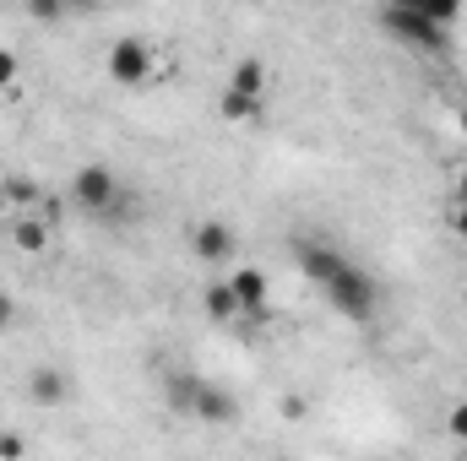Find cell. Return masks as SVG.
<instances>
[{
    "label": "cell",
    "mask_w": 467,
    "mask_h": 461,
    "mask_svg": "<svg viewBox=\"0 0 467 461\" xmlns=\"http://www.w3.org/2000/svg\"><path fill=\"white\" fill-rule=\"evenodd\" d=\"M266 87H272V71H266V60H239L229 71V87L223 93H234V98H250V104H266Z\"/></svg>",
    "instance_id": "9"
},
{
    "label": "cell",
    "mask_w": 467,
    "mask_h": 461,
    "mask_svg": "<svg viewBox=\"0 0 467 461\" xmlns=\"http://www.w3.org/2000/svg\"><path fill=\"white\" fill-rule=\"evenodd\" d=\"M169 402H174V413H185V418H196V424H234V418H239L234 391L202 380V374H174V380H169Z\"/></svg>",
    "instance_id": "1"
},
{
    "label": "cell",
    "mask_w": 467,
    "mask_h": 461,
    "mask_svg": "<svg viewBox=\"0 0 467 461\" xmlns=\"http://www.w3.org/2000/svg\"><path fill=\"white\" fill-rule=\"evenodd\" d=\"M191 255L207 261V266H223V261L239 255V233H234L223 218H202V223L191 229Z\"/></svg>",
    "instance_id": "5"
},
{
    "label": "cell",
    "mask_w": 467,
    "mask_h": 461,
    "mask_svg": "<svg viewBox=\"0 0 467 461\" xmlns=\"http://www.w3.org/2000/svg\"><path fill=\"white\" fill-rule=\"evenodd\" d=\"M380 27H386L397 44H413V49H424V55H441V49H446V27H435L419 5H386V11H380Z\"/></svg>",
    "instance_id": "4"
},
{
    "label": "cell",
    "mask_w": 467,
    "mask_h": 461,
    "mask_svg": "<svg viewBox=\"0 0 467 461\" xmlns=\"http://www.w3.org/2000/svg\"><path fill=\"white\" fill-rule=\"evenodd\" d=\"M294 261H299V271L316 282V288H327L348 261H343V250H332V244H316V239H299L294 244Z\"/></svg>",
    "instance_id": "7"
},
{
    "label": "cell",
    "mask_w": 467,
    "mask_h": 461,
    "mask_svg": "<svg viewBox=\"0 0 467 461\" xmlns=\"http://www.w3.org/2000/svg\"><path fill=\"white\" fill-rule=\"evenodd\" d=\"M16 326V304H11V293H0V332H11Z\"/></svg>",
    "instance_id": "19"
},
{
    "label": "cell",
    "mask_w": 467,
    "mask_h": 461,
    "mask_svg": "<svg viewBox=\"0 0 467 461\" xmlns=\"http://www.w3.org/2000/svg\"><path fill=\"white\" fill-rule=\"evenodd\" d=\"M218 109H223V119H261V104L234 98V93H223V98H218Z\"/></svg>",
    "instance_id": "13"
},
{
    "label": "cell",
    "mask_w": 467,
    "mask_h": 461,
    "mask_svg": "<svg viewBox=\"0 0 467 461\" xmlns=\"http://www.w3.org/2000/svg\"><path fill=\"white\" fill-rule=\"evenodd\" d=\"M207 315H213V321H234V315H239L229 282H213V288H207Z\"/></svg>",
    "instance_id": "12"
},
{
    "label": "cell",
    "mask_w": 467,
    "mask_h": 461,
    "mask_svg": "<svg viewBox=\"0 0 467 461\" xmlns=\"http://www.w3.org/2000/svg\"><path fill=\"white\" fill-rule=\"evenodd\" d=\"M462 402H467V396H462Z\"/></svg>",
    "instance_id": "20"
},
{
    "label": "cell",
    "mask_w": 467,
    "mask_h": 461,
    "mask_svg": "<svg viewBox=\"0 0 467 461\" xmlns=\"http://www.w3.org/2000/svg\"><path fill=\"white\" fill-rule=\"evenodd\" d=\"M419 11H424L435 27H446V22H457V16H462V5H457V0H430V5H419Z\"/></svg>",
    "instance_id": "14"
},
{
    "label": "cell",
    "mask_w": 467,
    "mask_h": 461,
    "mask_svg": "<svg viewBox=\"0 0 467 461\" xmlns=\"http://www.w3.org/2000/svg\"><path fill=\"white\" fill-rule=\"evenodd\" d=\"M321 293H327V304H332L343 321H353V326L375 321V310H380V282H375L364 266H353V261L321 288Z\"/></svg>",
    "instance_id": "2"
},
{
    "label": "cell",
    "mask_w": 467,
    "mask_h": 461,
    "mask_svg": "<svg viewBox=\"0 0 467 461\" xmlns=\"http://www.w3.org/2000/svg\"><path fill=\"white\" fill-rule=\"evenodd\" d=\"M229 293H234V310L239 315H266V277L255 266H234Z\"/></svg>",
    "instance_id": "8"
},
{
    "label": "cell",
    "mask_w": 467,
    "mask_h": 461,
    "mask_svg": "<svg viewBox=\"0 0 467 461\" xmlns=\"http://www.w3.org/2000/svg\"><path fill=\"white\" fill-rule=\"evenodd\" d=\"M27 456V446H22V435H11V429H0V461H22Z\"/></svg>",
    "instance_id": "16"
},
{
    "label": "cell",
    "mask_w": 467,
    "mask_h": 461,
    "mask_svg": "<svg viewBox=\"0 0 467 461\" xmlns=\"http://www.w3.org/2000/svg\"><path fill=\"white\" fill-rule=\"evenodd\" d=\"M451 229L467 239V169H462V179H457V201H451Z\"/></svg>",
    "instance_id": "15"
},
{
    "label": "cell",
    "mask_w": 467,
    "mask_h": 461,
    "mask_svg": "<svg viewBox=\"0 0 467 461\" xmlns=\"http://www.w3.org/2000/svg\"><path fill=\"white\" fill-rule=\"evenodd\" d=\"M109 77H115L119 87H141V82L152 77V44H147V38H115V49H109Z\"/></svg>",
    "instance_id": "6"
},
{
    "label": "cell",
    "mask_w": 467,
    "mask_h": 461,
    "mask_svg": "<svg viewBox=\"0 0 467 461\" xmlns=\"http://www.w3.org/2000/svg\"><path fill=\"white\" fill-rule=\"evenodd\" d=\"M27 396H33L38 407H60V402H71V374L55 369V364H38V369L27 374Z\"/></svg>",
    "instance_id": "10"
},
{
    "label": "cell",
    "mask_w": 467,
    "mask_h": 461,
    "mask_svg": "<svg viewBox=\"0 0 467 461\" xmlns=\"http://www.w3.org/2000/svg\"><path fill=\"white\" fill-rule=\"evenodd\" d=\"M11 239H16V250H27V255H44V250H49V223H44L38 212H16Z\"/></svg>",
    "instance_id": "11"
},
{
    "label": "cell",
    "mask_w": 467,
    "mask_h": 461,
    "mask_svg": "<svg viewBox=\"0 0 467 461\" xmlns=\"http://www.w3.org/2000/svg\"><path fill=\"white\" fill-rule=\"evenodd\" d=\"M446 429H451V440H462L467 446V402H457V407L446 413Z\"/></svg>",
    "instance_id": "17"
},
{
    "label": "cell",
    "mask_w": 467,
    "mask_h": 461,
    "mask_svg": "<svg viewBox=\"0 0 467 461\" xmlns=\"http://www.w3.org/2000/svg\"><path fill=\"white\" fill-rule=\"evenodd\" d=\"M71 196H77V207L93 212V218H115L119 223V212H130V201L119 196V179H115L109 163H82L77 179H71Z\"/></svg>",
    "instance_id": "3"
},
{
    "label": "cell",
    "mask_w": 467,
    "mask_h": 461,
    "mask_svg": "<svg viewBox=\"0 0 467 461\" xmlns=\"http://www.w3.org/2000/svg\"><path fill=\"white\" fill-rule=\"evenodd\" d=\"M16 71H22V66H16V55H11V49H0V87H11V82H16Z\"/></svg>",
    "instance_id": "18"
}]
</instances>
